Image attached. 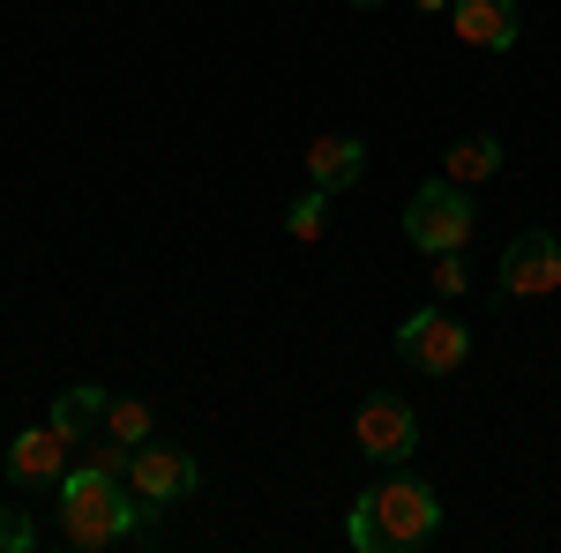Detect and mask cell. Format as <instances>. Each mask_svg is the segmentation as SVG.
<instances>
[{"label": "cell", "mask_w": 561, "mask_h": 553, "mask_svg": "<svg viewBox=\"0 0 561 553\" xmlns=\"http://www.w3.org/2000/svg\"><path fill=\"white\" fill-rule=\"evenodd\" d=\"M449 23H457V38L479 45V53H510L517 45V0H449Z\"/></svg>", "instance_id": "cell-9"}, {"label": "cell", "mask_w": 561, "mask_h": 553, "mask_svg": "<svg viewBox=\"0 0 561 553\" xmlns=\"http://www.w3.org/2000/svg\"><path fill=\"white\" fill-rule=\"evenodd\" d=\"M105 404H113V389H98V382H76V389H60V396H53V412H45V419H53L60 434H68V441H76V449H83L90 434L105 426Z\"/></svg>", "instance_id": "cell-11"}, {"label": "cell", "mask_w": 561, "mask_h": 553, "mask_svg": "<svg viewBox=\"0 0 561 553\" xmlns=\"http://www.w3.org/2000/svg\"><path fill=\"white\" fill-rule=\"evenodd\" d=\"M472 195L457 187V180H427V187H412V203H404V240L420 247V255H465V240H472Z\"/></svg>", "instance_id": "cell-3"}, {"label": "cell", "mask_w": 561, "mask_h": 553, "mask_svg": "<svg viewBox=\"0 0 561 553\" xmlns=\"http://www.w3.org/2000/svg\"><path fill=\"white\" fill-rule=\"evenodd\" d=\"M412 8H420V15H442V8H449V0H412Z\"/></svg>", "instance_id": "cell-17"}, {"label": "cell", "mask_w": 561, "mask_h": 553, "mask_svg": "<svg viewBox=\"0 0 561 553\" xmlns=\"http://www.w3.org/2000/svg\"><path fill=\"white\" fill-rule=\"evenodd\" d=\"M352 8H382V0H352Z\"/></svg>", "instance_id": "cell-18"}, {"label": "cell", "mask_w": 561, "mask_h": 553, "mask_svg": "<svg viewBox=\"0 0 561 553\" xmlns=\"http://www.w3.org/2000/svg\"><path fill=\"white\" fill-rule=\"evenodd\" d=\"M502 299H547L561 292V240L554 232H517L502 247V277H494Z\"/></svg>", "instance_id": "cell-6"}, {"label": "cell", "mask_w": 561, "mask_h": 553, "mask_svg": "<svg viewBox=\"0 0 561 553\" xmlns=\"http://www.w3.org/2000/svg\"><path fill=\"white\" fill-rule=\"evenodd\" d=\"M352 441H359V457H375V464H412V449H420V412H412L404 396H367L359 419H352Z\"/></svg>", "instance_id": "cell-5"}, {"label": "cell", "mask_w": 561, "mask_h": 553, "mask_svg": "<svg viewBox=\"0 0 561 553\" xmlns=\"http://www.w3.org/2000/svg\"><path fill=\"white\" fill-rule=\"evenodd\" d=\"M285 232H293V240H322V232H330V195H322V187L300 195V203L285 210Z\"/></svg>", "instance_id": "cell-14"}, {"label": "cell", "mask_w": 561, "mask_h": 553, "mask_svg": "<svg viewBox=\"0 0 561 553\" xmlns=\"http://www.w3.org/2000/svg\"><path fill=\"white\" fill-rule=\"evenodd\" d=\"M397 359L412 375H457L472 359V330L457 314H442V307H420V314L397 322Z\"/></svg>", "instance_id": "cell-4"}, {"label": "cell", "mask_w": 561, "mask_h": 553, "mask_svg": "<svg viewBox=\"0 0 561 553\" xmlns=\"http://www.w3.org/2000/svg\"><path fill=\"white\" fill-rule=\"evenodd\" d=\"M465 285H472V277H465V262H457V255H434V292H442V299H465Z\"/></svg>", "instance_id": "cell-16"}, {"label": "cell", "mask_w": 561, "mask_h": 553, "mask_svg": "<svg viewBox=\"0 0 561 553\" xmlns=\"http://www.w3.org/2000/svg\"><path fill=\"white\" fill-rule=\"evenodd\" d=\"M150 426H158V412H150L142 396H113V404H105V426H98V434H113V441L142 449V441H150Z\"/></svg>", "instance_id": "cell-13"}, {"label": "cell", "mask_w": 561, "mask_h": 553, "mask_svg": "<svg viewBox=\"0 0 561 553\" xmlns=\"http://www.w3.org/2000/svg\"><path fill=\"white\" fill-rule=\"evenodd\" d=\"M68 449H76V441H68L53 419L23 426V434L8 441V486H23V494H45V486H53V494H60V479H68Z\"/></svg>", "instance_id": "cell-8"}, {"label": "cell", "mask_w": 561, "mask_h": 553, "mask_svg": "<svg viewBox=\"0 0 561 553\" xmlns=\"http://www.w3.org/2000/svg\"><path fill=\"white\" fill-rule=\"evenodd\" d=\"M38 546V523L15 509V502H0V553H31Z\"/></svg>", "instance_id": "cell-15"}, {"label": "cell", "mask_w": 561, "mask_h": 553, "mask_svg": "<svg viewBox=\"0 0 561 553\" xmlns=\"http://www.w3.org/2000/svg\"><path fill=\"white\" fill-rule=\"evenodd\" d=\"M434 531H442V494L427 479H412V471L367 486L345 516V539L359 553H420V546H434Z\"/></svg>", "instance_id": "cell-2"}, {"label": "cell", "mask_w": 561, "mask_h": 553, "mask_svg": "<svg viewBox=\"0 0 561 553\" xmlns=\"http://www.w3.org/2000/svg\"><path fill=\"white\" fill-rule=\"evenodd\" d=\"M307 172H314L322 195H345V187L367 180V142L359 135H322V142H307Z\"/></svg>", "instance_id": "cell-10"}, {"label": "cell", "mask_w": 561, "mask_h": 553, "mask_svg": "<svg viewBox=\"0 0 561 553\" xmlns=\"http://www.w3.org/2000/svg\"><path fill=\"white\" fill-rule=\"evenodd\" d=\"M128 486L150 502V509H173V502H195L203 494V464L187 457V449H158V441H142L128 464Z\"/></svg>", "instance_id": "cell-7"}, {"label": "cell", "mask_w": 561, "mask_h": 553, "mask_svg": "<svg viewBox=\"0 0 561 553\" xmlns=\"http://www.w3.org/2000/svg\"><path fill=\"white\" fill-rule=\"evenodd\" d=\"M494 172H502V135H465L442 150V180H457V187H479Z\"/></svg>", "instance_id": "cell-12"}, {"label": "cell", "mask_w": 561, "mask_h": 553, "mask_svg": "<svg viewBox=\"0 0 561 553\" xmlns=\"http://www.w3.org/2000/svg\"><path fill=\"white\" fill-rule=\"evenodd\" d=\"M142 523H150V502L128 479H113L98 464H76L60 479V539L68 546H83V553L128 546V539H142Z\"/></svg>", "instance_id": "cell-1"}]
</instances>
